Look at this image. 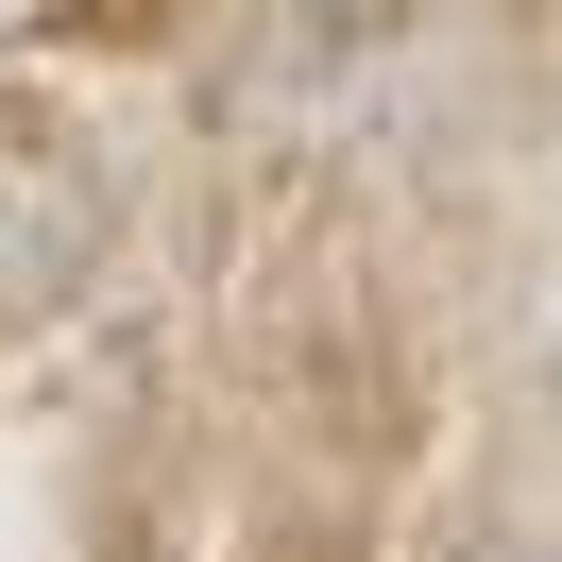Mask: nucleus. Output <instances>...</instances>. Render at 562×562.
<instances>
[{
  "label": "nucleus",
  "instance_id": "obj_1",
  "mask_svg": "<svg viewBox=\"0 0 562 562\" xmlns=\"http://www.w3.org/2000/svg\"><path fill=\"white\" fill-rule=\"evenodd\" d=\"M103 154L52 103H0V324H52L86 273H103Z\"/></svg>",
  "mask_w": 562,
  "mask_h": 562
},
{
  "label": "nucleus",
  "instance_id": "obj_2",
  "mask_svg": "<svg viewBox=\"0 0 562 562\" xmlns=\"http://www.w3.org/2000/svg\"><path fill=\"white\" fill-rule=\"evenodd\" d=\"M392 52H409V0H290L273 52H256V103H273L290 137H324V120H358L392 86Z\"/></svg>",
  "mask_w": 562,
  "mask_h": 562
}]
</instances>
